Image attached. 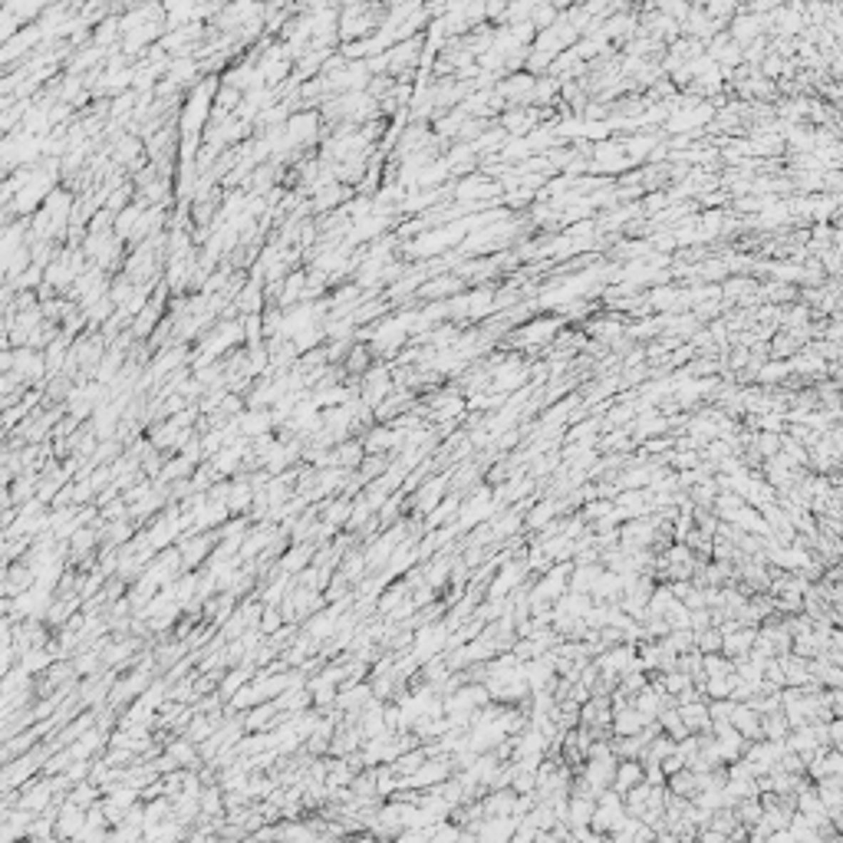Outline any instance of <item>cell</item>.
I'll return each mask as SVG.
<instances>
[{"instance_id":"cell-1","label":"cell","mask_w":843,"mask_h":843,"mask_svg":"<svg viewBox=\"0 0 843 843\" xmlns=\"http://www.w3.org/2000/svg\"><path fill=\"white\" fill-rule=\"evenodd\" d=\"M86 830V807H79L66 797L60 810H56V837H69V840H79Z\"/></svg>"},{"instance_id":"cell-12","label":"cell","mask_w":843,"mask_h":843,"mask_svg":"<svg viewBox=\"0 0 843 843\" xmlns=\"http://www.w3.org/2000/svg\"><path fill=\"white\" fill-rule=\"evenodd\" d=\"M362 455H366V448H362L359 441H343V445L336 448V465H343V468L362 465Z\"/></svg>"},{"instance_id":"cell-11","label":"cell","mask_w":843,"mask_h":843,"mask_svg":"<svg viewBox=\"0 0 843 843\" xmlns=\"http://www.w3.org/2000/svg\"><path fill=\"white\" fill-rule=\"evenodd\" d=\"M458 511H461V501H458V498L439 501V508L429 511V527H425V531H439L441 521H448V517H458Z\"/></svg>"},{"instance_id":"cell-20","label":"cell","mask_w":843,"mask_h":843,"mask_svg":"<svg viewBox=\"0 0 843 843\" xmlns=\"http://www.w3.org/2000/svg\"><path fill=\"white\" fill-rule=\"evenodd\" d=\"M287 616H280V613L274 610V603L270 606H264V616H260V633H280V623H284Z\"/></svg>"},{"instance_id":"cell-2","label":"cell","mask_w":843,"mask_h":843,"mask_svg":"<svg viewBox=\"0 0 843 843\" xmlns=\"http://www.w3.org/2000/svg\"><path fill=\"white\" fill-rule=\"evenodd\" d=\"M643 781H645V765H639L636 757H623L620 767H616V777H613V791L629 794Z\"/></svg>"},{"instance_id":"cell-8","label":"cell","mask_w":843,"mask_h":843,"mask_svg":"<svg viewBox=\"0 0 843 843\" xmlns=\"http://www.w3.org/2000/svg\"><path fill=\"white\" fill-rule=\"evenodd\" d=\"M237 425H241V435L254 439V435H264V431H270V425H274V412H260V409H254V412L241 415V419H237Z\"/></svg>"},{"instance_id":"cell-17","label":"cell","mask_w":843,"mask_h":843,"mask_svg":"<svg viewBox=\"0 0 843 843\" xmlns=\"http://www.w3.org/2000/svg\"><path fill=\"white\" fill-rule=\"evenodd\" d=\"M307 563H310V547H293V551L280 560V570H284V573H297V570L307 567Z\"/></svg>"},{"instance_id":"cell-10","label":"cell","mask_w":843,"mask_h":843,"mask_svg":"<svg viewBox=\"0 0 843 843\" xmlns=\"http://www.w3.org/2000/svg\"><path fill=\"white\" fill-rule=\"evenodd\" d=\"M211 551V537H198V541H185L181 543V563L185 570H195L205 560V553Z\"/></svg>"},{"instance_id":"cell-5","label":"cell","mask_w":843,"mask_h":843,"mask_svg":"<svg viewBox=\"0 0 843 843\" xmlns=\"http://www.w3.org/2000/svg\"><path fill=\"white\" fill-rule=\"evenodd\" d=\"M682 718H685L688 732H705V728H712V708H705L698 698H692V702H682Z\"/></svg>"},{"instance_id":"cell-19","label":"cell","mask_w":843,"mask_h":843,"mask_svg":"<svg viewBox=\"0 0 843 843\" xmlns=\"http://www.w3.org/2000/svg\"><path fill=\"white\" fill-rule=\"evenodd\" d=\"M333 626H336V613H320L317 620L310 623V636L313 639H323V636H329V633H333Z\"/></svg>"},{"instance_id":"cell-21","label":"cell","mask_w":843,"mask_h":843,"mask_svg":"<svg viewBox=\"0 0 843 843\" xmlns=\"http://www.w3.org/2000/svg\"><path fill=\"white\" fill-rule=\"evenodd\" d=\"M698 649L705 655L715 653V649H722V633H718V629H702V633H698Z\"/></svg>"},{"instance_id":"cell-15","label":"cell","mask_w":843,"mask_h":843,"mask_svg":"<svg viewBox=\"0 0 843 843\" xmlns=\"http://www.w3.org/2000/svg\"><path fill=\"white\" fill-rule=\"evenodd\" d=\"M168 755L178 761V765H185V767H198V761H201V755L195 748H191V738H185V741H175L172 748H168Z\"/></svg>"},{"instance_id":"cell-18","label":"cell","mask_w":843,"mask_h":843,"mask_svg":"<svg viewBox=\"0 0 843 843\" xmlns=\"http://www.w3.org/2000/svg\"><path fill=\"white\" fill-rule=\"evenodd\" d=\"M349 514H353V501H336L333 508H329V514H327V531H333L336 524H346Z\"/></svg>"},{"instance_id":"cell-7","label":"cell","mask_w":843,"mask_h":843,"mask_svg":"<svg viewBox=\"0 0 843 843\" xmlns=\"http://www.w3.org/2000/svg\"><path fill=\"white\" fill-rule=\"evenodd\" d=\"M524 573H527L524 563H508V567H504L498 577H494V583H491V590H488L491 600H501V596L508 593L511 586H517V580L524 577Z\"/></svg>"},{"instance_id":"cell-16","label":"cell","mask_w":843,"mask_h":843,"mask_svg":"<svg viewBox=\"0 0 843 843\" xmlns=\"http://www.w3.org/2000/svg\"><path fill=\"white\" fill-rule=\"evenodd\" d=\"M69 800L73 804H79V807H93L96 800H99V791H96V781H83V784H76L73 791H69Z\"/></svg>"},{"instance_id":"cell-6","label":"cell","mask_w":843,"mask_h":843,"mask_svg":"<svg viewBox=\"0 0 843 843\" xmlns=\"http://www.w3.org/2000/svg\"><path fill=\"white\" fill-rule=\"evenodd\" d=\"M241 458H244V445L241 441H231V445H224L218 455H211V465H215L218 474H231V471H237Z\"/></svg>"},{"instance_id":"cell-9","label":"cell","mask_w":843,"mask_h":843,"mask_svg":"<svg viewBox=\"0 0 843 843\" xmlns=\"http://www.w3.org/2000/svg\"><path fill=\"white\" fill-rule=\"evenodd\" d=\"M445 484H448V478H439V481H429L425 488L415 494V511L419 514H429V511H435L439 508V501H441V491H445Z\"/></svg>"},{"instance_id":"cell-3","label":"cell","mask_w":843,"mask_h":843,"mask_svg":"<svg viewBox=\"0 0 843 843\" xmlns=\"http://www.w3.org/2000/svg\"><path fill=\"white\" fill-rule=\"evenodd\" d=\"M494 511V501H491V491H478V498H471L468 504H461V511H458V527H471L478 524V521H484V517Z\"/></svg>"},{"instance_id":"cell-4","label":"cell","mask_w":843,"mask_h":843,"mask_svg":"<svg viewBox=\"0 0 843 843\" xmlns=\"http://www.w3.org/2000/svg\"><path fill=\"white\" fill-rule=\"evenodd\" d=\"M399 537H402V531H389L386 537H379L369 551H366V567H382V563H389L392 553H396Z\"/></svg>"},{"instance_id":"cell-13","label":"cell","mask_w":843,"mask_h":843,"mask_svg":"<svg viewBox=\"0 0 843 843\" xmlns=\"http://www.w3.org/2000/svg\"><path fill=\"white\" fill-rule=\"evenodd\" d=\"M382 396H389V379L386 372H372L369 379H366V405H376Z\"/></svg>"},{"instance_id":"cell-14","label":"cell","mask_w":843,"mask_h":843,"mask_svg":"<svg viewBox=\"0 0 843 843\" xmlns=\"http://www.w3.org/2000/svg\"><path fill=\"white\" fill-rule=\"evenodd\" d=\"M250 675H254V669H250V665H241V669L228 672V675H224V682H221V698H231L234 692H237V688H241L244 682L250 679Z\"/></svg>"}]
</instances>
